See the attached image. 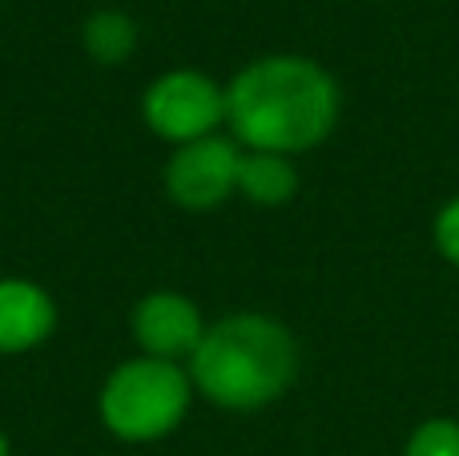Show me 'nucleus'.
Segmentation results:
<instances>
[{
    "mask_svg": "<svg viewBox=\"0 0 459 456\" xmlns=\"http://www.w3.org/2000/svg\"><path fill=\"white\" fill-rule=\"evenodd\" d=\"M342 113L339 81L302 53H270L234 73L226 85V126L242 150L307 153L334 134Z\"/></svg>",
    "mask_w": 459,
    "mask_h": 456,
    "instance_id": "f257e3e1",
    "label": "nucleus"
},
{
    "mask_svg": "<svg viewBox=\"0 0 459 456\" xmlns=\"http://www.w3.org/2000/svg\"><path fill=\"white\" fill-rule=\"evenodd\" d=\"M299 376V339L282 320L238 311L206 328L190 355L194 392L226 412H258L282 400Z\"/></svg>",
    "mask_w": 459,
    "mask_h": 456,
    "instance_id": "f03ea898",
    "label": "nucleus"
},
{
    "mask_svg": "<svg viewBox=\"0 0 459 456\" xmlns=\"http://www.w3.org/2000/svg\"><path fill=\"white\" fill-rule=\"evenodd\" d=\"M194 380L182 372V364L137 355L109 372L101 384V420L117 441L126 444H150L169 436L190 412Z\"/></svg>",
    "mask_w": 459,
    "mask_h": 456,
    "instance_id": "7ed1b4c3",
    "label": "nucleus"
},
{
    "mask_svg": "<svg viewBox=\"0 0 459 456\" xmlns=\"http://www.w3.org/2000/svg\"><path fill=\"white\" fill-rule=\"evenodd\" d=\"M142 118L161 142L190 145L218 134L226 121V89L198 69H169L150 81Z\"/></svg>",
    "mask_w": 459,
    "mask_h": 456,
    "instance_id": "20e7f679",
    "label": "nucleus"
},
{
    "mask_svg": "<svg viewBox=\"0 0 459 456\" xmlns=\"http://www.w3.org/2000/svg\"><path fill=\"white\" fill-rule=\"evenodd\" d=\"M242 145L234 137L210 134L202 142L178 145L166 162V194L182 210H214L238 194Z\"/></svg>",
    "mask_w": 459,
    "mask_h": 456,
    "instance_id": "39448f33",
    "label": "nucleus"
},
{
    "mask_svg": "<svg viewBox=\"0 0 459 456\" xmlns=\"http://www.w3.org/2000/svg\"><path fill=\"white\" fill-rule=\"evenodd\" d=\"M202 336H206V320H202L198 303L178 291H150L134 307V339L142 355L182 364L198 352Z\"/></svg>",
    "mask_w": 459,
    "mask_h": 456,
    "instance_id": "423d86ee",
    "label": "nucleus"
},
{
    "mask_svg": "<svg viewBox=\"0 0 459 456\" xmlns=\"http://www.w3.org/2000/svg\"><path fill=\"white\" fill-rule=\"evenodd\" d=\"M56 328V303L32 279H0V355H24Z\"/></svg>",
    "mask_w": 459,
    "mask_h": 456,
    "instance_id": "0eeeda50",
    "label": "nucleus"
},
{
    "mask_svg": "<svg viewBox=\"0 0 459 456\" xmlns=\"http://www.w3.org/2000/svg\"><path fill=\"white\" fill-rule=\"evenodd\" d=\"M302 178L286 153H262V150H246L242 153V170H238V194L254 206H286L299 194Z\"/></svg>",
    "mask_w": 459,
    "mask_h": 456,
    "instance_id": "6e6552de",
    "label": "nucleus"
},
{
    "mask_svg": "<svg viewBox=\"0 0 459 456\" xmlns=\"http://www.w3.org/2000/svg\"><path fill=\"white\" fill-rule=\"evenodd\" d=\"M81 45H85V53L93 57L97 65H121L126 57H134V48H137L134 16L121 13V8H101V13H93L85 21Z\"/></svg>",
    "mask_w": 459,
    "mask_h": 456,
    "instance_id": "1a4fd4ad",
    "label": "nucleus"
},
{
    "mask_svg": "<svg viewBox=\"0 0 459 456\" xmlns=\"http://www.w3.org/2000/svg\"><path fill=\"white\" fill-rule=\"evenodd\" d=\"M403 456H459V420L455 417H428L411 428Z\"/></svg>",
    "mask_w": 459,
    "mask_h": 456,
    "instance_id": "9d476101",
    "label": "nucleus"
},
{
    "mask_svg": "<svg viewBox=\"0 0 459 456\" xmlns=\"http://www.w3.org/2000/svg\"><path fill=\"white\" fill-rule=\"evenodd\" d=\"M431 242H436L439 259H444V263H452L459 271V194L439 206L436 223H431Z\"/></svg>",
    "mask_w": 459,
    "mask_h": 456,
    "instance_id": "9b49d317",
    "label": "nucleus"
},
{
    "mask_svg": "<svg viewBox=\"0 0 459 456\" xmlns=\"http://www.w3.org/2000/svg\"><path fill=\"white\" fill-rule=\"evenodd\" d=\"M0 456H13V449H8V436L0 433Z\"/></svg>",
    "mask_w": 459,
    "mask_h": 456,
    "instance_id": "f8f14e48",
    "label": "nucleus"
}]
</instances>
